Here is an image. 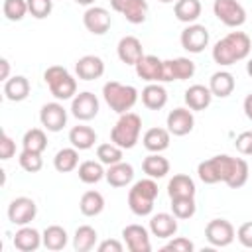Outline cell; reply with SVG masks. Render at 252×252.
<instances>
[{
  "label": "cell",
  "instance_id": "cell-1",
  "mask_svg": "<svg viewBox=\"0 0 252 252\" xmlns=\"http://www.w3.org/2000/svg\"><path fill=\"white\" fill-rule=\"evenodd\" d=\"M252 49V39L248 33L244 32H230L224 37H220L215 45H213V61L220 67H228L234 65L236 61H242L250 55Z\"/></svg>",
  "mask_w": 252,
  "mask_h": 252
},
{
  "label": "cell",
  "instance_id": "cell-2",
  "mask_svg": "<svg viewBox=\"0 0 252 252\" xmlns=\"http://www.w3.org/2000/svg\"><path fill=\"white\" fill-rule=\"evenodd\" d=\"M158 183L152 177L136 181L128 191V207L136 217H148L154 211V203L158 199Z\"/></svg>",
  "mask_w": 252,
  "mask_h": 252
},
{
  "label": "cell",
  "instance_id": "cell-3",
  "mask_svg": "<svg viewBox=\"0 0 252 252\" xmlns=\"http://www.w3.org/2000/svg\"><path fill=\"white\" fill-rule=\"evenodd\" d=\"M138 94L140 93L136 87L124 85L118 81H108L102 87V98L110 106V110H114L116 114L130 112L134 108V104L138 102Z\"/></svg>",
  "mask_w": 252,
  "mask_h": 252
},
{
  "label": "cell",
  "instance_id": "cell-4",
  "mask_svg": "<svg viewBox=\"0 0 252 252\" xmlns=\"http://www.w3.org/2000/svg\"><path fill=\"white\" fill-rule=\"evenodd\" d=\"M140 132L142 118L136 112H124L110 130V142H114L122 150H132L140 140Z\"/></svg>",
  "mask_w": 252,
  "mask_h": 252
},
{
  "label": "cell",
  "instance_id": "cell-5",
  "mask_svg": "<svg viewBox=\"0 0 252 252\" xmlns=\"http://www.w3.org/2000/svg\"><path fill=\"white\" fill-rule=\"evenodd\" d=\"M43 81L57 100H69L77 94V79L61 65L47 67L43 73Z\"/></svg>",
  "mask_w": 252,
  "mask_h": 252
},
{
  "label": "cell",
  "instance_id": "cell-6",
  "mask_svg": "<svg viewBox=\"0 0 252 252\" xmlns=\"http://www.w3.org/2000/svg\"><path fill=\"white\" fill-rule=\"evenodd\" d=\"M220 161V177L230 189H240L250 175V167L244 158H232L228 154H219Z\"/></svg>",
  "mask_w": 252,
  "mask_h": 252
},
{
  "label": "cell",
  "instance_id": "cell-7",
  "mask_svg": "<svg viewBox=\"0 0 252 252\" xmlns=\"http://www.w3.org/2000/svg\"><path fill=\"white\" fill-rule=\"evenodd\" d=\"M213 12L226 28H240L246 22V10L238 0H213Z\"/></svg>",
  "mask_w": 252,
  "mask_h": 252
},
{
  "label": "cell",
  "instance_id": "cell-8",
  "mask_svg": "<svg viewBox=\"0 0 252 252\" xmlns=\"http://www.w3.org/2000/svg\"><path fill=\"white\" fill-rule=\"evenodd\" d=\"M234 236H236V230H234L232 222L226 219H213L205 226V238L209 240V244H213L217 248H224V246L232 244Z\"/></svg>",
  "mask_w": 252,
  "mask_h": 252
},
{
  "label": "cell",
  "instance_id": "cell-9",
  "mask_svg": "<svg viewBox=\"0 0 252 252\" xmlns=\"http://www.w3.org/2000/svg\"><path fill=\"white\" fill-rule=\"evenodd\" d=\"M37 215V205L30 197H16L8 205V220L16 226L30 224Z\"/></svg>",
  "mask_w": 252,
  "mask_h": 252
},
{
  "label": "cell",
  "instance_id": "cell-10",
  "mask_svg": "<svg viewBox=\"0 0 252 252\" xmlns=\"http://www.w3.org/2000/svg\"><path fill=\"white\" fill-rule=\"evenodd\" d=\"M71 114L81 120V122H89L98 114V98L94 93L91 91H83L79 94H75L71 98Z\"/></svg>",
  "mask_w": 252,
  "mask_h": 252
},
{
  "label": "cell",
  "instance_id": "cell-11",
  "mask_svg": "<svg viewBox=\"0 0 252 252\" xmlns=\"http://www.w3.org/2000/svg\"><path fill=\"white\" fill-rule=\"evenodd\" d=\"M181 47L189 53H201L209 45V30L201 24H187V28L179 35Z\"/></svg>",
  "mask_w": 252,
  "mask_h": 252
},
{
  "label": "cell",
  "instance_id": "cell-12",
  "mask_svg": "<svg viewBox=\"0 0 252 252\" xmlns=\"http://www.w3.org/2000/svg\"><path fill=\"white\" fill-rule=\"evenodd\" d=\"M83 24L93 35H104L112 26V18H110V12L106 8L89 6L83 14Z\"/></svg>",
  "mask_w": 252,
  "mask_h": 252
},
{
  "label": "cell",
  "instance_id": "cell-13",
  "mask_svg": "<svg viewBox=\"0 0 252 252\" xmlns=\"http://www.w3.org/2000/svg\"><path fill=\"white\" fill-rule=\"evenodd\" d=\"M39 122L47 132H61L67 124V110L61 102H45L39 110Z\"/></svg>",
  "mask_w": 252,
  "mask_h": 252
},
{
  "label": "cell",
  "instance_id": "cell-14",
  "mask_svg": "<svg viewBox=\"0 0 252 252\" xmlns=\"http://www.w3.org/2000/svg\"><path fill=\"white\" fill-rule=\"evenodd\" d=\"M122 238L130 252H150L152 250L150 228H146L142 224H126L122 228Z\"/></svg>",
  "mask_w": 252,
  "mask_h": 252
},
{
  "label": "cell",
  "instance_id": "cell-15",
  "mask_svg": "<svg viewBox=\"0 0 252 252\" xmlns=\"http://www.w3.org/2000/svg\"><path fill=\"white\" fill-rule=\"evenodd\" d=\"M114 12L122 14L130 24H144L148 18V2L146 0H110Z\"/></svg>",
  "mask_w": 252,
  "mask_h": 252
},
{
  "label": "cell",
  "instance_id": "cell-16",
  "mask_svg": "<svg viewBox=\"0 0 252 252\" xmlns=\"http://www.w3.org/2000/svg\"><path fill=\"white\" fill-rule=\"evenodd\" d=\"M195 75V63L189 57H175L163 61V83L187 81Z\"/></svg>",
  "mask_w": 252,
  "mask_h": 252
},
{
  "label": "cell",
  "instance_id": "cell-17",
  "mask_svg": "<svg viewBox=\"0 0 252 252\" xmlns=\"http://www.w3.org/2000/svg\"><path fill=\"white\" fill-rule=\"evenodd\" d=\"M165 126H167L169 134H173V136H187L195 126L193 110L185 108V106L173 108L165 118Z\"/></svg>",
  "mask_w": 252,
  "mask_h": 252
},
{
  "label": "cell",
  "instance_id": "cell-18",
  "mask_svg": "<svg viewBox=\"0 0 252 252\" xmlns=\"http://www.w3.org/2000/svg\"><path fill=\"white\" fill-rule=\"evenodd\" d=\"M134 69L136 75L146 83H163V59L156 55H144Z\"/></svg>",
  "mask_w": 252,
  "mask_h": 252
},
{
  "label": "cell",
  "instance_id": "cell-19",
  "mask_svg": "<svg viewBox=\"0 0 252 252\" xmlns=\"http://www.w3.org/2000/svg\"><path fill=\"white\" fill-rule=\"evenodd\" d=\"M75 73L81 81H94L104 75V61L98 55H83L75 63Z\"/></svg>",
  "mask_w": 252,
  "mask_h": 252
},
{
  "label": "cell",
  "instance_id": "cell-20",
  "mask_svg": "<svg viewBox=\"0 0 252 252\" xmlns=\"http://www.w3.org/2000/svg\"><path fill=\"white\" fill-rule=\"evenodd\" d=\"M116 53L124 65H136L144 57V47L136 35H124L116 45Z\"/></svg>",
  "mask_w": 252,
  "mask_h": 252
},
{
  "label": "cell",
  "instance_id": "cell-21",
  "mask_svg": "<svg viewBox=\"0 0 252 252\" xmlns=\"http://www.w3.org/2000/svg\"><path fill=\"white\" fill-rule=\"evenodd\" d=\"M177 217L173 213H158L150 219V232L158 238H173L177 232Z\"/></svg>",
  "mask_w": 252,
  "mask_h": 252
},
{
  "label": "cell",
  "instance_id": "cell-22",
  "mask_svg": "<svg viewBox=\"0 0 252 252\" xmlns=\"http://www.w3.org/2000/svg\"><path fill=\"white\" fill-rule=\"evenodd\" d=\"M43 244V238L39 234V230H35L33 226H20L14 234V248L20 252H33Z\"/></svg>",
  "mask_w": 252,
  "mask_h": 252
},
{
  "label": "cell",
  "instance_id": "cell-23",
  "mask_svg": "<svg viewBox=\"0 0 252 252\" xmlns=\"http://www.w3.org/2000/svg\"><path fill=\"white\" fill-rule=\"evenodd\" d=\"M169 140H171V134L167 128H150L144 132L142 136V144L148 152L152 154H161L163 150L169 148Z\"/></svg>",
  "mask_w": 252,
  "mask_h": 252
},
{
  "label": "cell",
  "instance_id": "cell-24",
  "mask_svg": "<svg viewBox=\"0 0 252 252\" xmlns=\"http://www.w3.org/2000/svg\"><path fill=\"white\" fill-rule=\"evenodd\" d=\"M185 104L187 108L191 110H205L211 106V100H213V93L209 87L205 85H191L187 91H185Z\"/></svg>",
  "mask_w": 252,
  "mask_h": 252
},
{
  "label": "cell",
  "instance_id": "cell-25",
  "mask_svg": "<svg viewBox=\"0 0 252 252\" xmlns=\"http://www.w3.org/2000/svg\"><path fill=\"white\" fill-rule=\"evenodd\" d=\"M104 179L108 181L110 187H126L134 179V167H132V163H126V161L112 163L106 167Z\"/></svg>",
  "mask_w": 252,
  "mask_h": 252
},
{
  "label": "cell",
  "instance_id": "cell-26",
  "mask_svg": "<svg viewBox=\"0 0 252 252\" xmlns=\"http://www.w3.org/2000/svg\"><path fill=\"white\" fill-rule=\"evenodd\" d=\"M142 104L148 110H161L167 104V91L159 83H148L142 89Z\"/></svg>",
  "mask_w": 252,
  "mask_h": 252
},
{
  "label": "cell",
  "instance_id": "cell-27",
  "mask_svg": "<svg viewBox=\"0 0 252 252\" xmlns=\"http://www.w3.org/2000/svg\"><path fill=\"white\" fill-rule=\"evenodd\" d=\"M234 87H236V81H234L232 73H228V71H217L209 79V89H211L213 96H219V98L230 96Z\"/></svg>",
  "mask_w": 252,
  "mask_h": 252
},
{
  "label": "cell",
  "instance_id": "cell-28",
  "mask_svg": "<svg viewBox=\"0 0 252 252\" xmlns=\"http://www.w3.org/2000/svg\"><path fill=\"white\" fill-rule=\"evenodd\" d=\"M30 81L24 75H14L8 81H4V96L12 102H22L30 94Z\"/></svg>",
  "mask_w": 252,
  "mask_h": 252
},
{
  "label": "cell",
  "instance_id": "cell-29",
  "mask_svg": "<svg viewBox=\"0 0 252 252\" xmlns=\"http://www.w3.org/2000/svg\"><path fill=\"white\" fill-rule=\"evenodd\" d=\"M195 181L185 175V173H175L169 183H167V195L169 199H179V197H195Z\"/></svg>",
  "mask_w": 252,
  "mask_h": 252
},
{
  "label": "cell",
  "instance_id": "cell-30",
  "mask_svg": "<svg viewBox=\"0 0 252 252\" xmlns=\"http://www.w3.org/2000/svg\"><path fill=\"white\" fill-rule=\"evenodd\" d=\"M69 142L73 148H77L79 152L83 150H91L96 142V132L91 128V126H85V124H79V126H73L69 130Z\"/></svg>",
  "mask_w": 252,
  "mask_h": 252
},
{
  "label": "cell",
  "instance_id": "cell-31",
  "mask_svg": "<svg viewBox=\"0 0 252 252\" xmlns=\"http://www.w3.org/2000/svg\"><path fill=\"white\" fill-rule=\"evenodd\" d=\"M142 169H144V173L148 177L161 179V177H165L169 173V161L161 154H152L150 152V156H146L144 161H142Z\"/></svg>",
  "mask_w": 252,
  "mask_h": 252
},
{
  "label": "cell",
  "instance_id": "cell-32",
  "mask_svg": "<svg viewBox=\"0 0 252 252\" xmlns=\"http://www.w3.org/2000/svg\"><path fill=\"white\" fill-rule=\"evenodd\" d=\"M41 238H43V246H45L47 250H53V252L63 250V248L67 246V242H69L67 230H65L63 226H59V224H49V226L41 232Z\"/></svg>",
  "mask_w": 252,
  "mask_h": 252
},
{
  "label": "cell",
  "instance_id": "cell-33",
  "mask_svg": "<svg viewBox=\"0 0 252 252\" xmlns=\"http://www.w3.org/2000/svg\"><path fill=\"white\" fill-rule=\"evenodd\" d=\"M201 2L199 0H177L173 4V14L183 24H195L201 16Z\"/></svg>",
  "mask_w": 252,
  "mask_h": 252
},
{
  "label": "cell",
  "instance_id": "cell-34",
  "mask_svg": "<svg viewBox=\"0 0 252 252\" xmlns=\"http://www.w3.org/2000/svg\"><path fill=\"white\" fill-rule=\"evenodd\" d=\"M79 211L85 215V217H96L104 211V197L102 193L91 189V191H85L81 195V201H79Z\"/></svg>",
  "mask_w": 252,
  "mask_h": 252
},
{
  "label": "cell",
  "instance_id": "cell-35",
  "mask_svg": "<svg viewBox=\"0 0 252 252\" xmlns=\"http://www.w3.org/2000/svg\"><path fill=\"white\" fill-rule=\"evenodd\" d=\"M98 232L91 224H81L73 234V248L77 252H89L96 246Z\"/></svg>",
  "mask_w": 252,
  "mask_h": 252
},
{
  "label": "cell",
  "instance_id": "cell-36",
  "mask_svg": "<svg viewBox=\"0 0 252 252\" xmlns=\"http://www.w3.org/2000/svg\"><path fill=\"white\" fill-rule=\"evenodd\" d=\"M77 173H79V179L87 185H93V183H98L104 175H106V169H104V163H100L98 159H87L83 163H79L77 167Z\"/></svg>",
  "mask_w": 252,
  "mask_h": 252
},
{
  "label": "cell",
  "instance_id": "cell-37",
  "mask_svg": "<svg viewBox=\"0 0 252 252\" xmlns=\"http://www.w3.org/2000/svg\"><path fill=\"white\" fill-rule=\"evenodd\" d=\"M53 167L59 173H69L79 167V150L77 148H63L53 158Z\"/></svg>",
  "mask_w": 252,
  "mask_h": 252
},
{
  "label": "cell",
  "instance_id": "cell-38",
  "mask_svg": "<svg viewBox=\"0 0 252 252\" xmlns=\"http://www.w3.org/2000/svg\"><path fill=\"white\" fill-rule=\"evenodd\" d=\"M197 175H199V179H201L203 183H207V185H215V183L222 181L219 156H213V158L201 161V163L197 165Z\"/></svg>",
  "mask_w": 252,
  "mask_h": 252
},
{
  "label": "cell",
  "instance_id": "cell-39",
  "mask_svg": "<svg viewBox=\"0 0 252 252\" xmlns=\"http://www.w3.org/2000/svg\"><path fill=\"white\" fill-rule=\"evenodd\" d=\"M22 148L43 154L47 150V134L43 128H30L22 138Z\"/></svg>",
  "mask_w": 252,
  "mask_h": 252
},
{
  "label": "cell",
  "instance_id": "cell-40",
  "mask_svg": "<svg viewBox=\"0 0 252 252\" xmlns=\"http://www.w3.org/2000/svg\"><path fill=\"white\" fill-rule=\"evenodd\" d=\"M122 148L116 146L114 142H104V144H98L96 146V158L100 163H104L106 167L112 165V163H118L122 161Z\"/></svg>",
  "mask_w": 252,
  "mask_h": 252
},
{
  "label": "cell",
  "instance_id": "cell-41",
  "mask_svg": "<svg viewBox=\"0 0 252 252\" xmlns=\"http://www.w3.org/2000/svg\"><path fill=\"white\" fill-rule=\"evenodd\" d=\"M169 201H171V213L179 220L191 219L195 215V211H197L195 197H179V199H169Z\"/></svg>",
  "mask_w": 252,
  "mask_h": 252
},
{
  "label": "cell",
  "instance_id": "cell-42",
  "mask_svg": "<svg viewBox=\"0 0 252 252\" xmlns=\"http://www.w3.org/2000/svg\"><path fill=\"white\" fill-rule=\"evenodd\" d=\"M2 12H4L6 20L20 22V20L26 18V14H30L28 12V0H4Z\"/></svg>",
  "mask_w": 252,
  "mask_h": 252
},
{
  "label": "cell",
  "instance_id": "cell-43",
  "mask_svg": "<svg viewBox=\"0 0 252 252\" xmlns=\"http://www.w3.org/2000/svg\"><path fill=\"white\" fill-rule=\"evenodd\" d=\"M20 167L28 173H37L43 167V158L39 152H32V150H22L18 156Z\"/></svg>",
  "mask_w": 252,
  "mask_h": 252
},
{
  "label": "cell",
  "instance_id": "cell-44",
  "mask_svg": "<svg viewBox=\"0 0 252 252\" xmlns=\"http://www.w3.org/2000/svg\"><path fill=\"white\" fill-rule=\"evenodd\" d=\"M53 10V0H28V12L35 20H43L51 14Z\"/></svg>",
  "mask_w": 252,
  "mask_h": 252
},
{
  "label": "cell",
  "instance_id": "cell-45",
  "mask_svg": "<svg viewBox=\"0 0 252 252\" xmlns=\"http://www.w3.org/2000/svg\"><path fill=\"white\" fill-rule=\"evenodd\" d=\"M161 250H163V252H193V250H195V244H193L189 238H185V236H175V238L169 240Z\"/></svg>",
  "mask_w": 252,
  "mask_h": 252
},
{
  "label": "cell",
  "instance_id": "cell-46",
  "mask_svg": "<svg viewBox=\"0 0 252 252\" xmlns=\"http://www.w3.org/2000/svg\"><path fill=\"white\" fill-rule=\"evenodd\" d=\"M234 148L242 154V156H252V130H244L236 136L234 140Z\"/></svg>",
  "mask_w": 252,
  "mask_h": 252
},
{
  "label": "cell",
  "instance_id": "cell-47",
  "mask_svg": "<svg viewBox=\"0 0 252 252\" xmlns=\"http://www.w3.org/2000/svg\"><path fill=\"white\" fill-rule=\"evenodd\" d=\"M14 154H16V142L6 134V132H2V136H0V159H10V158H14Z\"/></svg>",
  "mask_w": 252,
  "mask_h": 252
},
{
  "label": "cell",
  "instance_id": "cell-48",
  "mask_svg": "<svg viewBox=\"0 0 252 252\" xmlns=\"http://www.w3.org/2000/svg\"><path fill=\"white\" fill-rule=\"evenodd\" d=\"M236 238H238V242H240L242 246L252 248V220L242 222V224L238 226V230H236Z\"/></svg>",
  "mask_w": 252,
  "mask_h": 252
},
{
  "label": "cell",
  "instance_id": "cell-49",
  "mask_svg": "<svg viewBox=\"0 0 252 252\" xmlns=\"http://www.w3.org/2000/svg\"><path fill=\"white\" fill-rule=\"evenodd\" d=\"M98 252H122L124 250V244L120 240H114V238H108V240H102L98 246H96Z\"/></svg>",
  "mask_w": 252,
  "mask_h": 252
},
{
  "label": "cell",
  "instance_id": "cell-50",
  "mask_svg": "<svg viewBox=\"0 0 252 252\" xmlns=\"http://www.w3.org/2000/svg\"><path fill=\"white\" fill-rule=\"evenodd\" d=\"M242 110H244L246 118H248V120H252V93H250V94H246V98H244V102H242Z\"/></svg>",
  "mask_w": 252,
  "mask_h": 252
},
{
  "label": "cell",
  "instance_id": "cell-51",
  "mask_svg": "<svg viewBox=\"0 0 252 252\" xmlns=\"http://www.w3.org/2000/svg\"><path fill=\"white\" fill-rule=\"evenodd\" d=\"M0 67H2L0 79H2V81H8V79H10V77H8V73H10V61H8L6 57H2V59H0Z\"/></svg>",
  "mask_w": 252,
  "mask_h": 252
},
{
  "label": "cell",
  "instance_id": "cell-52",
  "mask_svg": "<svg viewBox=\"0 0 252 252\" xmlns=\"http://www.w3.org/2000/svg\"><path fill=\"white\" fill-rule=\"evenodd\" d=\"M73 2H77V4H81V6H93L94 0H73Z\"/></svg>",
  "mask_w": 252,
  "mask_h": 252
},
{
  "label": "cell",
  "instance_id": "cell-53",
  "mask_svg": "<svg viewBox=\"0 0 252 252\" xmlns=\"http://www.w3.org/2000/svg\"><path fill=\"white\" fill-rule=\"evenodd\" d=\"M246 73L252 77V57H250V59H248V63H246Z\"/></svg>",
  "mask_w": 252,
  "mask_h": 252
},
{
  "label": "cell",
  "instance_id": "cell-54",
  "mask_svg": "<svg viewBox=\"0 0 252 252\" xmlns=\"http://www.w3.org/2000/svg\"><path fill=\"white\" fill-rule=\"evenodd\" d=\"M161 4H171V2H177V0H159Z\"/></svg>",
  "mask_w": 252,
  "mask_h": 252
}]
</instances>
